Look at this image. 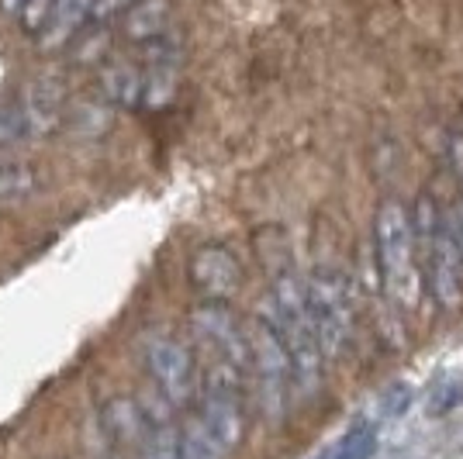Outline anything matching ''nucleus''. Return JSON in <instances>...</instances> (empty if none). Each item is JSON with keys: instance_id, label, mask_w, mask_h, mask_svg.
Segmentation results:
<instances>
[{"instance_id": "nucleus-7", "label": "nucleus", "mask_w": 463, "mask_h": 459, "mask_svg": "<svg viewBox=\"0 0 463 459\" xmlns=\"http://www.w3.org/2000/svg\"><path fill=\"white\" fill-rule=\"evenodd\" d=\"M166 407L170 404L163 398H159V404L146 407V428H142V442H138L142 459H184V432H176Z\"/></svg>"}, {"instance_id": "nucleus-13", "label": "nucleus", "mask_w": 463, "mask_h": 459, "mask_svg": "<svg viewBox=\"0 0 463 459\" xmlns=\"http://www.w3.org/2000/svg\"><path fill=\"white\" fill-rule=\"evenodd\" d=\"M446 225H449V231H453V239H457V246L463 252V201H457L453 211L446 214Z\"/></svg>"}, {"instance_id": "nucleus-5", "label": "nucleus", "mask_w": 463, "mask_h": 459, "mask_svg": "<svg viewBox=\"0 0 463 459\" xmlns=\"http://www.w3.org/2000/svg\"><path fill=\"white\" fill-rule=\"evenodd\" d=\"M146 366L153 373L156 394L170 407H184L194 398L197 387V366H194L191 349L176 342L170 335H156L146 345Z\"/></svg>"}, {"instance_id": "nucleus-4", "label": "nucleus", "mask_w": 463, "mask_h": 459, "mask_svg": "<svg viewBox=\"0 0 463 459\" xmlns=\"http://www.w3.org/2000/svg\"><path fill=\"white\" fill-rule=\"evenodd\" d=\"M308 311L315 322V335L322 342L326 356H335L349 339L353 328V301L343 276L335 273H318L308 284Z\"/></svg>"}, {"instance_id": "nucleus-1", "label": "nucleus", "mask_w": 463, "mask_h": 459, "mask_svg": "<svg viewBox=\"0 0 463 459\" xmlns=\"http://www.w3.org/2000/svg\"><path fill=\"white\" fill-rule=\"evenodd\" d=\"M377 263H381L387 294L402 307L415 304L422 287L419 239H415V221L398 201H387L377 214Z\"/></svg>"}, {"instance_id": "nucleus-2", "label": "nucleus", "mask_w": 463, "mask_h": 459, "mask_svg": "<svg viewBox=\"0 0 463 459\" xmlns=\"http://www.w3.org/2000/svg\"><path fill=\"white\" fill-rule=\"evenodd\" d=\"M415 239H419V256L429 269V284L432 294L443 307H457L463 301V280H460V246L453 239V231L446 225V218L436 211L429 197H419L415 208Z\"/></svg>"}, {"instance_id": "nucleus-9", "label": "nucleus", "mask_w": 463, "mask_h": 459, "mask_svg": "<svg viewBox=\"0 0 463 459\" xmlns=\"http://www.w3.org/2000/svg\"><path fill=\"white\" fill-rule=\"evenodd\" d=\"M121 28L132 42L153 45L170 35V11L163 0H132L128 11L121 14Z\"/></svg>"}, {"instance_id": "nucleus-10", "label": "nucleus", "mask_w": 463, "mask_h": 459, "mask_svg": "<svg viewBox=\"0 0 463 459\" xmlns=\"http://www.w3.org/2000/svg\"><path fill=\"white\" fill-rule=\"evenodd\" d=\"M463 404V366H443L425 394V415L443 418Z\"/></svg>"}, {"instance_id": "nucleus-14", "label": "nucleus", "mask_w": 463, "mask_h": 459, "mask_svg": "<svg viewBox=\"0 0 463 459\" xmlns=\"http://www.w3.org/2000/svg\"><path fill=\"white\" fill-rule=\"evenodd\" d=\"M28 4H32V0H0V7H4L7 14H24Z\"/></svg>"}, {"instance_id": "nucleus-8", "label": "nucleus", "mask_w": 463, "mask_h": 459, "mask_svg": "<svg viewBox=\"0 0 463 459\" xmlns=\"http://www.w3.org/2000/svg\"><path fill=\"white\" fill-rule=\"evenodd\" d=\"M94 11H97V0H52L39 39L45 45H66L87 21L94 18Z\"/></svg>"}, {"instance_id": "nucleus-11", "label": "nucleus", "mask_w": 463, "mask_h": 459, "mask_svg": "<svg viewBox=\"0 0 463 459\" xmlns=\"http://www.w3.org/2000/svg\"><path fill=\"white\" fill-rule=\"evenodd\" d=\"M373 442H377V425L360 421V425L346 428L332 445H326L315 459H367L370 449H373Z\"/></svg>"}, {"instance_id": "nucleus-3", "label": "nucleus", "mask_w": 463, "mask_h": 459, "mask_svg": "<svg viewBox=\"0 0 463 459\" xmlns=\"http://www.w3.org/2000/svg\"><path fill=\"white\" fill-rule=\"evenodd\" d=\"M250 366L260 380V394H263V404L270 415H280L284 404H288V394L294 383V363H290V352L284 339L277 335L273 322H256L250 335Z\"/></svg>"}, {"instance_id": "nucleus-12", "label": "nucleus", "mask_w": 463, "mask_h": 459, "mask_svg": "<svg viewBox=\"0 0 463 459\" xmlns=\"http://www.w3.org/2000/svg\"><path fill=\"white\" fill-rule=\"evenodd\" d=\"M408 407V387H402V383H394V387H387L384 394L373 401V411H370V425H381V421H391L398 418L402 411Z\"/></svg>"}, {"instance_id": "nucleus-6", "label": "nucleus", "mask_w": 463, "mask_h": 459, "mask_svg": "<svg viewBox=\"0 0 463 459\" xmlns=\"http://www.w3.org/2000/svg\"><path fill=\"white\" fill-rule=\"evenodd\" d=\"M191 280L204 297L222 301V297H229V294L239 290V284H242V269H239V259H235L225 246H208V249H201L197 256H194Z\"/></svg>"}]
</instances>
